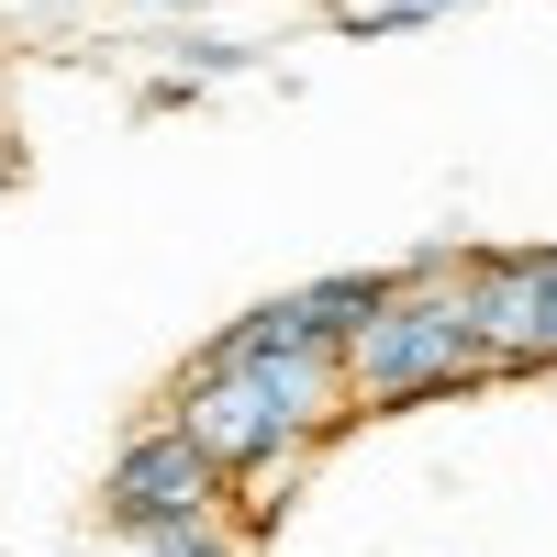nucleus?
Wrapping results in <instances>:
<instances>
[{
    "label": "nucleus",
    "mask_w": 557,
    "mask_h": 557,
    "mask_svg": "<svg viewBox=\"0 0 557 557\" xmlns=\"http://www.w3.org/2000/svg\"><path fill=\"white\" fill-rule=\"evenodd\" d=\"M480 380H491V346L469 323V246H424L412 268H391V290L346 335V391L357 412H412Z\"/></svg>",
    "instance_id": "f257e3e1"
},
{
    "label": "nucleus",
    "mask_w": 557,
    "mask_h": 557,
    "mask_svg": "<svg viewBox=\"0 0 557 557\" xmlns=\"http://www.w3.org/2000/svg\"><path fill=\"white\" fill-rule=\"evenodd\" d=\"M168 424L190 435V446H201L235 491H246V480H268V469H301V457H312V435L290 424V401L268 391V368H257V357H212V346L168 380Z\"/></svg>",
    "instance_id": "f03ea898"
},
{
    "label": "nucleus",
    "mask_w": 557,
    "mask_h": 557,
    "mask_svg": "<svg viewBox=\"0 0 557 557\" xmlns=\"http://www.w3.org/2000/svg\"><path fill=\"white\" fill-rule=\"evenodd\" d=\"M101 513H112V535L134 546V535H157V524H190V513H235V480L212 469V457L190 446L157 412V424H134L123 435V457H112V480H101Z\"/></svg>",
    "instance_id": "7ed1b4c3"
},
{
    "label": "nucleus",
    "mask_w": 557,
    "mask_h": 557,
    "mask_svg": "<svg viewBox=\"0 0 557 557\" xmlns=\"http://www.w3.org/2000/svg\"><path fill=\"white\" fill-rule=\"evenodd\" d=\"M469 323L491 346V380L557 368V246H469Z\"/></svg>",
    "instance_id": "20e7f679"
},
{
    "label": "nucleus",
    "mask_w": 557,
    "mask_h": 557,
    "mask_svg": "<svg viewBox=\"0 0 557 557\" xmlns=\"http://www.w3.org/2000/svg\"><path fill=\"white\" fill-rule=\"evenodd\" d=\"M380 290H391V268H335V278H301V290L235 312V335H257V346H346Z\"/></svg>",
    "instance_id": "39448f33"
},
{
    "label": "nucleus",
    "mask_w": 557,
    "mask_h": 557,
    "mask_svg": "<svg viewBox=\"0 0 557 557\" xmlns=\"http://www.w3.org/2000/svg\"><path fill=\"white\" fill-rule=\"evenodd\" d=\"M457 0H335V34H401V23H446Z\"/></svg>",
    "instance_id": "423d86ee"
},
{
    "label": "nucleus",
    "mask_w": 557,
    "mask_h": 557,
    "mask_svg": "<svg viewBox=\"0 0 557 557\" xmlns=\"http://www.w3.org/2000/svg\"><path fill=\"white\" fill-rule=\"evenodd\" d=\"M178 67H190V78H235V67H257V45H235V34H190V45H178Z\"/></svg>",
    "instance_id": "0eeeda50"
}]
</instances>
